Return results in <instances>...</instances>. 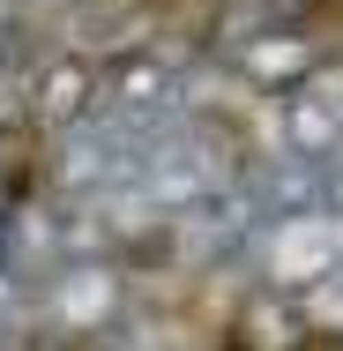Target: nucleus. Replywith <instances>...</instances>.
Segmentation results:
<instances>
[{"label": "nucleus", "instance_id": "7ed1b4c3", "mask_svg": "<svg viewBox=\"0 0 343 351\" xmlns=\"http://www.w3.org/2000/svg\"><path fill=\"white\" fill-rule=\"evenodd\" d=\"M30 351H68V344H30Z\"/></svg>", "mask_w": 343, "mask_h": 351}, {"label": "nucleus", "instance_id": "f257e3e1", "mask_svg": "<svg viewBox=\"0 0 343 351\" xmlns=\"http://www.w3.org/2000/svg\"><path fill=\"white\" fill-rule=\"evenodd\" d=\"M224 187V142L202 135V128H164V135L142 149L135 165V195L142 202H164V210H187V202H209Z\"/></svg>", "mask_w": 343, "mask_h": 351}, {"label": "nucleus", "instance_id": "f03ea898", "mask_svg": "<svg viewBox=\"0 0 343 351\" xmlns=\"http://www.w3.org/2000/svg\"><path fill=\"white\" fill-rule=\"evenodd\" d=\"M90 90H97V82L82 68H60L45 90H38V112H45V120H82V97H90Z\"/></svg>", "mask_w": 343, "mask_h": 351}]
</instances>
